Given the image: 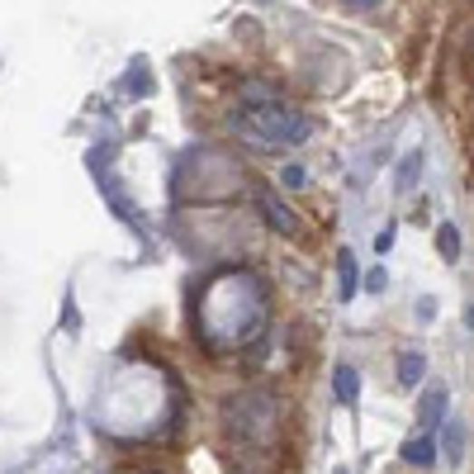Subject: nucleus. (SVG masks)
Returning <instances> with one entry per match:
<instances>
[{"mask_svg": "<svg viewBox=\"0 0 474 474\" xmlns=\"http://www.w3.org/2000/svg\"><path fill=\"white\" fill-rule=\"evenodd\" d=\"M389 247H394V228H384V233L375 237V252H389Z\"/></svg>", "mask_w": 474, "mask_h": 474, "instance_id": "obj_13", "label": "nucleus"}, {"mask_svg": "<svg viewBox=\"0 0 474 474\" xmlns=\"http://www.w3.org/2000/svg\"><path fill=\"white\" fill-rule=\"evenodd\" d=\"M356 290H361L356 252H352V247H342V252H337V299H342V304H352V299H356Z\"/></svg>", "mask_w": 474, "mask_h": 474, "instance_id": "obj_4", "label": "nucleus"}, {"mask_svg": "<svg viewBox=\"0 0 474 474\" xmlns=\"http://www.w3.org/2000/svg\"><path fill=\"white\" fill-rule=\"evenodd\" d=\"M233 129H237V138H247L261 152H285V148L308 142L314 119L295 105H242L233 114Z\"/></svg>", "mask_w": 474, "mask_h": 474, "instance_id": "obj_1", "label": "nucleus"}, {"mask_svg": "<svg viewBox=\"0 0 474 474\" xmlns=\"http://www.w3.org/2000/svg\"><path fill=\"white\" fill-rule=\"evenodd\" d=\"M446 408H450V394H446V384H431L422 403H418V422L431 431V427H441L446 422Z\"/></svg>", "mask_w": 474, "mask_h": 474, "instance_id": "obj_3", "label": "nucleus"}, {"mask_svg": "<svg viewBox=\"0 0 474 474\" xmlns=\"http://www.w3.org/2000/svg\"><path fill=\"white\" fill-rule=\"evenodd\" d=\"M441 456H446V465H460L465 460V422L460 418L446 422V431H441Z\"/></svg>", "mask_w": 474, "mask_h": 474, "instance_id": "obj_7", "label": "nucleus"}, {"mask_svg": "<svg viewBox=\"0 0 474 474\" xmlns=\"http://www.w3.org/2000/svg\"><path fill=\"white\" fill-rule=\"evenodd\" d=\"M422 375H427V356H422V352H403V356H399V384H403V389H418Z\"/></svg>", "mask_w": 474, "mask_h": 474, "instance_id": "obj_8", "label": "nucleus"}, {"mask_svg": "<svg viewBox=\"0 0 474 474\" xmlns=\"http://www.w3.org/2000/svg\"><path fill=\"white\" fill-rule=\"evenodd\" d=\"M418 171H422V152H408V161L399 167V190H413V185H418Z\"/></svg>", "mask_w": 474, "mask_h": 474, "instance_id": "obj_10", "label": "nucleus"}, {"mask_svg": "<svg viewBox=\"0 0 474 474\" xmlns=\"http://www.w3.org/2000/svg\"><path fill=\"white\" fill-rule=\"evenodd\" d=\"M256 209L266 214V228H271V233H280V237H295V233H299V218L280 204V195L256 190Z\"/></svg>", "mask_w": 474, "mask_h": 474, "instance_id": "obj_2", "label": "nucleus"}, {"mask_svg": "<svg viewBox=\"0 0 474 474\" xmlns=\"http://www.w3.org/2000/svg\"><path fill=\"white\" fill-rule=\"evenodd\" d=\"M384 285H389V276H384V266H375V271H370V276H365V290H375V295H380V290H384Z\"/></svg>", "mask_w": 474, "mask_h": 474, "instance_id": "obj_12", "label": "nucleus"}, {"mask_svg": "<svg viewBox=\"0 0 474 474\" xmlns=\"http://www.w3.org/2000/svg\"><path fill=\"white\" fill-rule=\"evenodd\" d=\"M333 394H337L342 408H352V403H356V394H361V375H356V365H337V370H333Z\"/></svg>", "mask_w": 474, "mask_h": 474, "instance_id": "obj_6", "label": "nucleus"}, {"mask_svg": "<svg viewBox=\"0 0 474 474\" xmlns=\"http://www.w3.org/2000/svg\"><path fill=\"white\" fill-rule=\"evenodd\" d=\"M399 456L408 460V465H437V456H441V441L437 437H431V431H422V437H413V441H403V450H399Z\"/></svg>", "mask_w": 474, "mask_h": 474, "instance_id": "obj_5", "label": "nucleus"}, {"mask_svg": "<svg viewBox=\"0 0 474 474\" xmlns=\"http://www.w3.org/2000/svg\"><path fill=\"white\" fill-rule=\"evenodd\" d=\"M437 252L446 261H460V228H456V223H441V228H437Z\"/></svg>", "mask_w": 474, "mask_h": 474, "instance_id": "obj_9", "label": "nucleus"}, {"mask_svg": "<svg viewBox=\"0 0 474 474\" xmlns=\"http://www.w3.org/2000/svg\"><path fill=\"white\" fill-rule=\"evenodd\" d=\"M342 5H356V10H370V5H380V0H342Z\"/></svg>", "mask_w": 474, "mask_h": 474, "instance_id": "obj_14", "label": "nucleus"}, {"mask_svg": "<svg viewBox=\"0 0 474 474\" xmlns=\"http://www.w3.org/2000/svg\"><path fill=\"white\" fill-rule=\"evenodd\" d=\"M280 180H285V185H290V190H299V185H308L304 167H295V161H290V167H285V171H280Z\"/></svg>", "mask_w": 474, "mask_h": 474, "instance_id": "obj_11", "label": "nucleus"}]
</instances>
